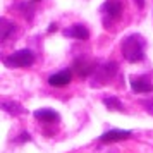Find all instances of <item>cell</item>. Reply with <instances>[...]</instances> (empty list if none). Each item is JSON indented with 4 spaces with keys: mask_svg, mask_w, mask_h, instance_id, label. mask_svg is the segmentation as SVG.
I'll return each mask as SVG.
<instances>
[{
    "mask_svg": "<svg viewBox=\"0 0 153 153\" xmlns=\"http://www.w3.org/2000/svg\"><path fill=\"white\" fill-rule=\"evenodd\" d=\"M55 29H57V24H55V22H52V24H50V28H48V33H53Z\"/></svg>",
    "mask_w": 153,
    "mask_h": 153,
    "instance_id": "cell-16",
    "label": "cell"
},
{
    "mask_svg": "<svg viewBox=\"0 0 153 153\" xmlns=\"http://www.w3.org/2000/svg\"><path fill=\"white\" fill-rule=\"evenodd\" d=\"M132 136L131 131H122V129H112V131H107L105 134H102L100 141L102 143H117V141H124V139H129Z\"/></svg>",
    "mask_w": 153,
    "mask_h": 153,
    "instance_id": "cell-9",
    "label": "cell"
},
{
    "mask_svg": "<svg viewBox=\"0 0 153 153\" xmlns=\"http://www.w3.org/2000/svg\"><path fill=\"white\" fill-rule=\"evenodd\" d=\"M72 69H74V72H76L77 76L86 77V76H91L97 71V64L93 62V60H88L86 57H79V59L74 60Z\"/></svg>",
    "mask_w": 153,
    "mask_h": 153,
    "instance_id": "cell-5",
    "label": "cell"
},
{
    "mask_svg": "<svg viewBox=\"0 0 153 153\" xmlns=\"http://www.w3.org/2000/svg\"><path fill=\"white\" fill-rule=\"evenodd\" d=\"M122 55L127 62L136 64L141 62L146 57V40L145 36H141L139 33H132V35L126 36L120 45Z\"/></svg>",
    "mask_w": 153,
    "mask_h": 153,
    "instance_id": "cell-1",
    "label": "cell"
},
{
    "mask_svg": "<svg viewBox=\"0 0 153 153\" xmlns=\"http://www.w3.org/2000/svg\"><path fill=\"white\" fill-rule=\"evenodd\" d=\"M4 65L10 67V69H19V67H29L35 62V52H31L28 48L17 50L14 53H10L9 57H4Z\"/></svg>",
    "mask_w": 153,
    "mask_h": 153,
    "instance_id": "cell-3",
    "label": "cell"
},
{
    "mask_svg": "<svg viewBox=\"0 0 153 153\" xmlns=\"http://www.w3.org/2000/svg\"><path fill=\"white\" fill-rule=\"evenodd\" d=\"M143 107H146L148 112L153 115V100H145V102H143Z\"/></svg>",
    "mask_w": 153,
    "mask_h": 153,
    "instance_id": "cell-14",
    "label": "cell"
},
{
    "mask_svg": "<svg viewBox=\"0 0 153 153\" xmlns=\"http://www.w3.org/2000/svg\"><path fill=\"white\" fill-rule=\"evenodd\" d=\"M65 38H74V40H88L90 38V31H88V28L86 26H83V24H74V26H69V28L64 29L62 33Z\"/></svg>",
    "mask_w": 153,
    "mask_h": 153,
    "instance_id": "cell-8",
    "label": "cell"
},
{
    "mask_svg": "<svg viewBox=\"0 0 153 153\" xmlns=\"http://www.w3.org/2000/svg\"><path fill=\"white\" fill-rule=\"evenodd\" d=\"M129 84L134 93H150L153 91V84L150 77L146 76H131L129 77Z\"/></svg>",
    "mask_w": 153,
    "mask_h": 153,
    "instance_id": "cell-6",
    "label": "cell"
},
{
    "mask_svg": "<svg viewBox=\"0 0 153 153\" xmlns=\"http://www.w3.org/2000/svg\"><path fill=\"white\" fill-rule=\"evenodd\" d=\"M0 22H2V42H5V40H9V36L16 31V26L5 17H2Z\"/></svg>",
    "mask_w": 153,
    "mask_h": 153,
    "instance_id": "cell-13",
    "label": "cell"
},
{
    "mask_svg": "<svg viewBox=\"0 0 153 153\" xmlns=\"http://www.w3.org/2000/svg\"><path fill=\"white\" fill-rule=\"evenodd\" d=\"M71 79H72L71 71L62 69V71H59V72H55V74H52L48 77V84L53 86V88H64V86H67L71 83Z\"/></svg>",
    "mask_w": 153,
    "mask_h": 153,
    "instance_id": "cell-7",
    "label": "cell"
},
{
    "mask_svg": "<svg viewBox=\"0 0 153 153\" xmlns=\"http://www.w3.org/2000/svg\"><path fill=\"white\" fill-rule=\"evenodd\" d=\"M103 105L108 110H124V105L117 97H108V95L103 97Z\"/></svg>",
    "mask_w": 153,
    "mask_h": 153,
    "instance_id": "cell-12",
    "label": "cell"
},
{
    "mask_svg": "<svg viewBox=\"0 0 153 153\" xmlns=\"http://www.w3.org/2000/svg\"><path fill=\"white\" fill-rule=\"evenodd\" d=\"M100 14H102V22L105 28H112V24L119 21L122 16V4L119 0H107L100 7Z\"/></svg>",
    "mask_w": 153,
    "mask_h": 153,
    "instance_id": "cell-4",
    "label": "cell"
},
{
    "mask_svg": "<svg viewBox=\"0 0 153 153\" xmlns=\"http://www.w3.org/2000/svg\"><path fill=\"white\" fill-rule=\"evenodd\" d=\"M33 115H35L40 122H47V124H50V122H59V114H57L53 108H38V110L33 112Z\"/></svg>",
    "mask_w": 153,
    "mask_h": 153,
    "instance_id": "cell-10",
    "label": "cell"
},
{
    "mask_svg": "<svg viewBox=\"0 0 153 153\" xmlns=\"http://www.w3.org/2000/svg\"><path fill=\"white\" fill-rule=\"evenodd\" d=\"M117 69H119L117 62H107L102 67H97V71L91 74V86L98 88V86L108 84L114 77L117 76Z\"/></svg>",
    "mask_w": 153,
    "mask_h": 153,
    "instance_id": "cell-2",
    "label": "cell"
},
{
    "mask_svg": "<svg viewBox=\"0 0 153 153\" xmlns=\"http://www.w3.org/2000/svg\"><path fill=\"white\" fill-rule=\"evenodd\" d=\"M29 139H31V138H29V134H28V132H22L21 136L17 138V141H19V143H28Z\"/></svg>",
    "mask_w": 153,
    "mask_h": 153,
    "instance_id": "cell-15",
    "label": "cell"
},
{
    "mask_svg": "<svg viewBox=\"0 0 153 153\" xmlns=\"http://www.w3.org/2000/svg\"><path fill=\"white\" fill-rule=\"evenodd\" d=\"M2 110L7 112V114H10V115H19V114H26L24 107H21V105L17 103V102H10V100H7V102H4V103H2Z\"/></svg>",
    "mask_w": 153,
    "mask_h": 153,
    "instance_id": "cell-11",
    "label": "cell"
}]
</instances>
